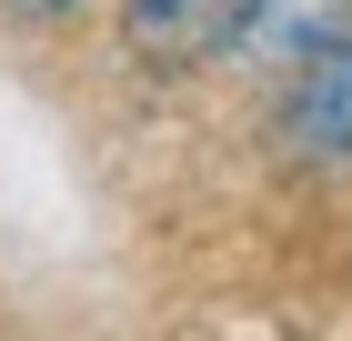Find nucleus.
<instances>
[{"instance_id": "nucleus-4", "label": "nucleus", "mask_w": 352, "mask_h": 341, "mask_svg": "<svg viewBox=\"0 0 352 341\" xmlns=\"http://www.w3.org/2000/svg\"><path fill=\"white\" fill-rule=\"evenodd\" d=\"M10 10H30V21H60V10H81V0H10Z\"/></svg>"}, {"instance_id": "nucleus-3", "label": "nucleus", "mask_w": 352, "mask_h": 341, "mask_svg": "<svg viewBox=\"0 0 352 341\" xmlns=\"http://www.w3.org/2000/svg\"><path fill=\"white\" fill-rule=\"evenodd\" d=\"M242 10L252 0H131V51H151V60H212Z\"/></svg>"}, {"instance_id": "nucleus-2", "label": "nucleus", "mask_w": 352, "mask_h": 341, "mask_svg": "<svg viewBox=\"0 0 352 341\" xmlns=\"http://www.w3.org/2000/svg\"><path fill=\"white\" fill-rule=\"evenodd\" d=\"M342 21H352V0H252L221 51L242 60V71H302Z\"/></svg>"}, {"instance_id": "nucleus-1", "label": "nucleus", "mask_w": 352, "mask_h": 341, "mask_svg": "<svg viewBox=\"0 0 352 341\" xmlns=\"http://www.w3.org/2000/svg\"><path fill=\"white\" fill-rule=\"evenodd\" d=\"M282 141H292V161H352V21L302 60V91H292V110H282Z\"/></svg>"}]
</instances>
